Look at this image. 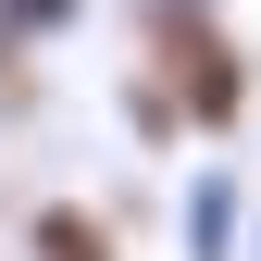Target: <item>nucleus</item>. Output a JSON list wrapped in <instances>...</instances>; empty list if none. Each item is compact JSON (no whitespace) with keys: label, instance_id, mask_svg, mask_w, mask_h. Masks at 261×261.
Here are the masks:
<instances>
[{"label":"nucleus","instance_id":"obj_3","mask_svg":"<svg viewBox=\"0 0 261 261\" xmlns=\"http://www.w3.org/2000/svg\"><path fill=\"white\" fill-rule=\"evenodd\" d=\"M25 261H124V237H112L100 199H38L25 212Z\"/></svg>","mask_w":261,"mask_h":261},{"label":"nucleus","instance_id":"obj_2","mask_svg":"<svg viewBox=\"0 0 261 261\" xmlns=\"http://www.w3.org/2000/svg\"><path fill=\"white\" fill-rule=\"evenodd\" d=\"M174 237H187V261H249V187L224 174H187V199H174Z\"/></svg>","mask_w":261,"mask_h":261},{"label":"nucleus","instance_id":"obj_4","mask_svg":"<svg viewBox=\"0 0 261 261\" xmlns=\"http://www.w3.org/2000/svg\"><path fill=\"white\" fill-rule=\"evenodd\" d=\"M75 25H87V0H0V100L25 87V50L75 38Z\"/></svg>","mask_w":261,"mask_h":261},{"label":"nucleus","instance_id":"obj_5","mask_svg":"<svg viewBox=\"0 0 261 261\" xmlns=\"http://www.w3.org/2000/svg\"><path fill=\"white\" fill-rule=\"evenodd\" d=\"M249 261H261V224H249Z\"/></svg>","mask_w":261,"mask_h":261},{"label":"nucleus","instance_id":"obj_1","mask_svg":"<svg viewBox=\"0 0 261 261\" xmlns=\"http://www.w3.org/2000/svg\"><path fill=\"white\" fill-rule=\"evenodd\" d=\"M137 75L162 87L174 137H237L249 124V50L212 0H137Z\"/></svg>","mask_w":261,"mask_h":261}]
</instances>
